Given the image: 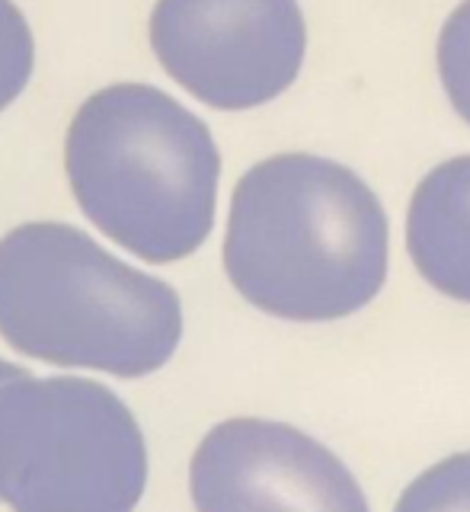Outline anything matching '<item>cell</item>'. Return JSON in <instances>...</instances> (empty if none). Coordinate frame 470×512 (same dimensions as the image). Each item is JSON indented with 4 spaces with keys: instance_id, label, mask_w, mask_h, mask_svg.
I'll use <instances>...</instances> for the list:
<instances>
[{
    "instance_id": "ba28073f",
    "label": "cell",
    "mask_w": 470,
    "mask_h": 512,
    "mask_svg": "<svg viewBox=\"0 0 470 512\" xmlns=\"http://www.w3.org/2000/svg\"><path fill=\"white\" fill-rule=\"evenodd\" d=\"M394 512H470V452L451 455L419 474Z\"/></svg>"
},
{
    "instance_id": "277c9868",
    "label": "cell",
    "mask_w": 470,
    "mask_h": 512,
    "mask_svg": "<svg viewBox=\"0 0 470 512\" xmlns=\"http://www.w3.org/2000/svg\"><path fill=\"white\" fill-rule=\"evenodd\" d=\"M148 484L141 426L87 378L0 384V500L13 512H132Z\"/></svg>"
},
{
    "instance_id": "5b68a950",
    "label": "cell",
    "mask_w": 470,
    "mask_h": 512,
    "mask_svg": "<svg viewBox=\"0 0 470 512\" xmlns=\"http://www.w3.org/2000/svg\"><path fill=\"white\" fill-rule=\"evenodd\" d=\"M151 48L196 100L237 112L295 84L307 29L298 0H157Z\"/></svg>"
},
{
    "instance_id": "52a82bcc",
    "label": "cell",
    "mask_w": 470,
    "mask_h": 512,
    "mask_svg": "<svg viewBox=\"0 0 470 512\" xmlns=\"http://www.w3.org/2000/svg\"><path fill=\"white\" fill-rule=\"evenodd\" d=\"M407 250L435 292L470 304V154L419 180L407 212Z\"/></svg>"
},
{
    "instance_id": "7a4b0ae2",
    "label": "cell",
    "mask_w": 470,
    "mask_h": 512,
    "mask_svg": "<svg viewBox=\"0 0 470 512\" xmlns=\"http://www.w3.org/2000/svg\"><path fill=\"white\" fill-rule=\"evenodd\" d=\"M0 336L29 359L144 378L183 336L180 295L58 221L0 237Z\"/></svg>"
},
{
    "instance_id": "30bf717a",
    "label": "cell",
    "mask_w": 470,
    "mask_h": 512,
    "mask_svg": "<svg viewBox=\"0 0 470 512\" xmlns=\"http://www.w3.org/2000/svg\"><path fill=\"white\" fill-rule=\"evenodd\" d=\"M32 61H36V45L26 16L13 0H0V112L26 90Z\"/></svg>"
},
{
    "instance_id": "9c48e42d",
    "label": "cell",
    "mask_w": 470,
    "mask_h": 512,
    "mask_svg": "<svg viewBox=\"0 0 470 512\" xmlns=\"http://www.w3.org/2000/svg\"><path fill=\"white\" fill-rule=\"evenodd\" d=\"M435 61H439V80L448 103L470 125V0H461L445 20Z\"/></svg>"
},
{
    "instance_id": "8992f818",
    "label": "cell",
    "mask_w": 470,
    "mask_h": 512,
    "mask_svg": "<svg viewBox=\"0 0 470 512\" xmlns=\"http://www.w3.org/2000/svg\"><path fill=\"white\" fill-rule=\"evenodd\" d=\"M189 490L196 512H371L327 445L256 416L208 432L189 464Z\"/></svg>"
},
{
    "instance_id": "3957f363",
    "label": "cell",
    "mask_w": 470,
    "mask_h": 512,
    "mask_svg": "<svg viewBox=\"0 0 470 512\" xmlns=\"http://www.w3.org/2000/svg\"><path fill=\"white\" fill-rule=\"evenodd\" d=\"M64 167L80 212L144 263H176L212 234L221 154L164 90L93 93L68 128Z\"/></svg>"
},
{
    "instance_id": "8fae6325",
    "label": "cell",
    "mask_w": 470,
    "mask_h": 512,
    "mask_svg": "<svg viewBox=\"0 0 470 512\" xmlns=\"http://www.w3.org/2000/svg\"><path fill=\"white\" fill-rule=\"evenodd\" d=\"M20 375H26L20 365H10V362L0 359V384H4V381H13V378H20Z\"/></svg>"
},
{
    "instance_id": "6da1fadb",
    "label": "cell",
    "mask_w": 470,
    "mask_h": 512,
    "mask_svg": "<svg viewBox=\"0 0 470 512\" xmlns=\"http://www.w3.org/2000/svg\"><path fill=\"white\" fill-rule=\"evenodd\" d=\"M224 269L253 308L298 324L339 320L387 279V215L359 173L317 154H275L240 176Z\"/></svg>"
}]
</instances>
